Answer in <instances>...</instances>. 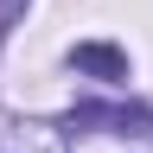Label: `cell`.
Returning <instances> with one entry per match:
<instances>
[{
    "instance_id": "2",
    "label": "cell",
    "mask_w": 153,
    "mask_h": 153,
    "mask_svg": "<svg viewBox=\"0 0 153 153\" xmlns=\"http://www.w3.org/2000/svg\"><path fill=\"white\" fill-rule=\"evenodd\" d=\"M0 153H70V147H64V128H51V121H13Z\"/></svg>"
},
{
    "instance_id": "3",
    "label": "cell",
    "mask_w": 153,
    "mask_h": 153,
    "mask_svg": "<svg viewBox=\"0 0 153 153\" xmlns=\"http://www.w3.org/2000/svg\"><path fill=\"white\" fill-rule=\"evenodd\" d=\"M70 64L89 70V76H102V83H121V76H128V51H115V45H76Z\"/></svg>"
},
{
    "instance_id": "1",
    "label": "cell",
    "mask_w": 153,
    "mask_h": 153,
    "mask_svg": "<svg viewBox=\"0 0 153 153\" xmlns=\"http://www.w3.org/2000/svg\"><path fill=\"white\" fill-rule=\"evenodd\" d=\"M70 128H108V134H153V108H108V102H83V108H70Z\"/></svg>"
},
{
    "instance_id": "4",
    "label": "cell",
    "mask_w": 153,
    "mask_h": 153,
    "mask_svg": "<svg viewBox=\"0 0 153 153\" xmlns=\"http://www.w3.org/2000/svg\"><path fill=\"white\" fill-rule=\"evenodd\" d=\"M19 7H26V0H0V38H7V26L19 19Z\"/></svg>"
}]
</instances>
